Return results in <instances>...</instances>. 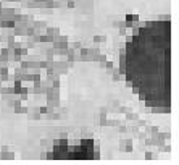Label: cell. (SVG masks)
Instances as JSON below:
<instances>
[{"mask_svg": "<svg viewBox=\"0 0 179 165\" xmlns=\"http://www.w3.org/2000/svg\"><path fill=\"white\" fill-rule=\"evenodd\" d=\"M121 71L133 92L150 108H171V20L148 21L126 42Z\"/></svg>", "mask_w": 179, "mask_h": 165, "instance_id": "obj_1", "label": "cell"}, {"mask_svg": "<svg viewBox=\"0 0 179 165\" xmlns=\"http://www.w3.org/2000/svg\"><path fill=\"white\" fill-rule=\"evenodd\" d=\"M99 157V152L94 147V141H81L76 147H53V152L49 155V159L58 160H92Z\"/></svg>", "mask_w": 179, "mask_h": 165, "instance_id": "obj_2", "label": "cell"}]
</instances>
